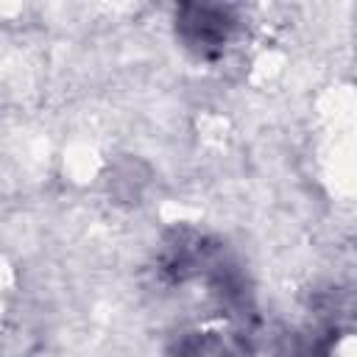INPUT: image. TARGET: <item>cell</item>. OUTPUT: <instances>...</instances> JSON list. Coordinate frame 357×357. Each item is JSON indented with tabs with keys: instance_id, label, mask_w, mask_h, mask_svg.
Returning <instances> with one entry per match:
<instances>
[{
	"instance_id": "obj_2",
	"label": "cell",
	"mask_w": 357,
	"mask_h": 357,
	"mask_svg": "<svg viewBox=\"0 0 357 357\" xmlns=\"http://www.w3.org/2000/svg\"><path fill=\"white\" fill-rule=\"evenodd\" d=\"M173 357H254V349L245 337L234 332L201 329L184 332L173 343Z\"/></svg>"
},
{
	"instance_id": "obj_1",
	"label": "cell",
	"mask_w": 357,
	"mask_h": 357,
	"mask_svg": "<svg viewBox=\"0 0 357 357\" xmlns=\"http://www.w3.org/2000/svg\"><path fill=\"white\" fill-rule=\"evenodd\" d=\"M237 28L231 6L220 3H181L176 8V36L198 59H218Z\"/></svg>"
}]
</instances>
